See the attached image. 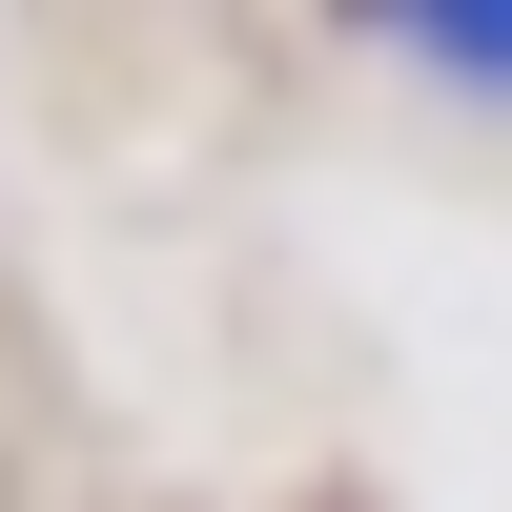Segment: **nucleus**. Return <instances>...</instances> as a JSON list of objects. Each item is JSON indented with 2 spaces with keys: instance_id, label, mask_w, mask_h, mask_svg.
Instances as JSON below:
<instances>
[{
  "instance_id": "nucleus-1",
  "label": "nucleus",
  "mask_w": 512,
  "mask_h": 512,
  "mask_svg": "<svg viewBox=\"0 0 512 512\" xmlns=\"http://www.w3.org/2000/svg\"><path fill=\"white\" fill-rule=\"evenodd\" d=\"M410 62H431V82H472V103H512V0H410Z\"/></svg>"
}]
</instances>
